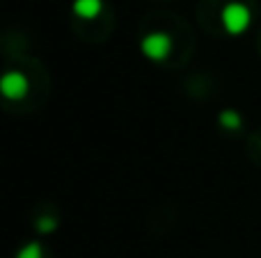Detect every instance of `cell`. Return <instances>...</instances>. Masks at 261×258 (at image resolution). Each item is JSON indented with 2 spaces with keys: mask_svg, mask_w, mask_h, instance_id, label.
I'll return each mask as SVG.
<instances>
[{
  "mask_svg": "<svg viewBox=\"0 0 261 258\" xmlns=\"http://www.w3.org/2000/svg\"><path fill=\"white\" fill-rule=\"evenodd\" d=\"M220 21H222V27H225L227 35H243L248 32V27L252 25V12L245 3H239V0H231L222 7L220 12Z\"/></svg>",
  "mask_w": 261,
  "mask_h": 258,
  "instance_id": "6da1fadb",
  "label": "cell"
},
{
  "mask_svg": "<svg viewBox=\"0 0 261 258\" xmlns=\"http://www.w3.org/2000/svg\"><path fill=\"white\" fill-rule=\"evenodd\" d=\"M140 48H142V55L151 62H163L167 55L174 48V41L167 32H149L147 37H142L140 41Z\"/></svg>",
  "mask_w": 261,
  "mask_h": 258,
  "instance_id": "7a4b0ae2",
  "label": "cell"
},
{
  "mask_svg": "<svg viewBox=\"0 0 261 258\" xmlns=\"http://www.w3.org/2000/svg\"><path fill=\"white\" fill-rule=\"evenodd\" d=\"M0 89H3V96L7 101H21V99H25L28 91H30V80H28V76L21 71H7L3 76Z\"/></svg>",
  "mask_w": 261,
  "mask_h": 258,
  "instance_id": "3957f363",
  "label": "cell"
},
{
  "mask_svg": "<svg viewBox=\"0 0 261 258\" xmlns=\"http://www.w3.org/2000/svg\"><path fill=\"white\" fill-rule=\"evenodd\" d=\"M71 9L78 18L92 21V18H96L101 12H103V0H73Z\"/></svg>",
  "mask_w": 261,
  "mask_h": 258,
  "instance_id": "277c9868",
  "label": "cell"
},
{
  "mask_svg": "<svg viewBox=\"0 0 261 258\" xmlns=\"http://www.w3.org/2000/svg\"><path fill=\"white\" fill-rule=\"evenodd\" d=\"M218 121H220V126L227 128V131H239L243 119H241V114L236 112V110H225V112H220Z\"/></svg>",
  "mask_w": 261,
  "mask_h": 258,
  "instance_id": "5b68a950",
  "label": "cell"
},
{
  "mask_svg": "<svg viewBox=\"0 0 261 258\" xmlns=\"http://www.w3.org/2000/svg\"><path fill=\"white\" fill-rule=\"evenodd\" d=\"M16 258H44V247L39 242H28L23 249H18Z\"/></svg>",
  "mask_w": 261,
  "mask_h": 258,
  "instance_id": "8992f818",
  "label": "cell"
},
{
  "mask_svg": "<svg viewBox=\"0 0 261 258\" xmlns=\"http://www.w3.org/2000/svg\"><path fill=\"white\" fill-rule=\"evenodd\" d=\"M55 227H58V219H53V217L37 219V231L39 233H50V231H55Z\"/></svg>",
  "mask_w": 261,
  "mask_h": 258,
  "instance_id": "52a82bcc",
  "label": "cell"
}]
</instances>
